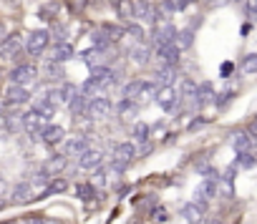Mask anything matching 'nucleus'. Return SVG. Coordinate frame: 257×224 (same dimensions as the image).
<instances>
[{
  "label": "nucleus",
  "mask_w": 257,
  "mask_h": 224,
  "mask_svg": "<svg viewBox=\"0 0 257 224\" xmlns=\"http://www.w3.org/2000/svg\"><path fill=\"white\" fill-rule=\"evenodd\" d=\"M43 219H46V217H28L25 224H43Z\"/></svg>",
  "instance_id": "de8ad7c7"
},
{
  "label": "nucleus",
  "mask_w": 257,
  "mask_h": 224,
  "mask_svg": "<svg viewBox=\"0 0 257 224\" xmlns=\"http://www.w3.org/2000/svg\"><path fill=\"white\" fill-rule=\"evenodd\" d=\"M88 139L86 136H79V139H71V141H66V156H81V154H86L88 151Z\"/></svg>",
  "instance_id": "2eb2a0df"
},
{
  "label": "nucleus",
  "mask_w": 257,
  "mask_h": 224,
  "mask_svg": "<svg viewBox=\"0 0 257 224\" xmlns=\"http://www.w3.org/2000/svg\"><path fill=\"white\" fill-rule=\"evenodd\" d=\"M242 73H257V53H247L240 63Z\"/></svg>",
  "instance_id": "7c9ffc66"
},
{
  "label": "nucleus",
  "mask_w": 257,
  "mask_h": 224,
  "mask_svg": "<svg viewBox=\"0 0 257 224\" xmlns=\"http://www.w3.org/2000/svg\"><path fill=\"white\" fill-rule=\"evenodd\" d=\"M235 3H245V0H235Z\"/></svg>",
  "instance_id": "5fc2aeb1"
},
{
  "label": "nucleus",
  "mask_w": 257,
  "mask_h": 224,
  "mask_svg": "<svg viewBox=\"0 0 257 224\" xmlns=\"http://www.w3.org/2000/svg\"><path fill=\"white\" fill-rule=\"evenodd\" d=\"M56 13H58V3H51V5L41 8L38 18H41V20H56Z\"/></svg>",
  "instance_id": "4c0bfd02"
},
{
  "label": "nucleus",
  "mask_w": 257,
  "mask_h": 224,
  "mask_svg": "<svg viewBox=\"0 0 257 224\" xmlns=\"http://www.w3.org/2000/svg\"><path fill=\"white\" fill-rule=\"evenodd\" d=\"M207 3H219V0H207Z\"/></svg>",
  "instance_id": "864d4df0"
},
{
  "label": "nucleus",
  "mask_w": 257,
  "mask_h": 224,
  "mask_svg": "<svg viewBox=\"0 0 257 224\" xmlns=\"http://www.w3.org/2000/svg\"><path fill=\"white\" fill-rule=\"evenodd\" d=\"M5 192H8V181L0 176V197H5Z\"/></svg>",
  "instance_id": "09e8293b"
},
{
  "label": "nucleus",
  "mask_w": 257,
  "mask_h": 224,
  "mask_svg": "<svg viewBox=\"0 0 257 224\" xmlns=\"http://www.w3.org/2000/svg\"><path fill=\"white\" fill-rule=\"evenodd\" d=\"M48 43H51V33L48 30H33L28 35V41H25V51L30 56H41V53H46Z\"/></svg>",
  "instance_id": "7ed1b4c3"
},
{
  "label": "nucleus",
  "mask_w": 257,
  "mask_h": 224,
  "mask_svg": "<svg viewBox=\"0 0 257 224\" xmlns=\"http://www.w3.org/2000/svg\"><path fill=\"white\" fill-rule=\"evenodd\" d=\"M192 43H194V38H192V28L179 30V35H176V46H179V48H189Z\"/></svg>",
  "instance_id": "473e14b6"
},
{
  "label": "nucleus",
  "mask_w": 257,
  "mask_h": 224,
  "mask_svg": "<svg viewBox=\"0 0 257 224\" xmlns=\"http://www.w3.org/2000/svg\"><path fill=\"white\" fill-rule=\"evenodd\" d=\"M43 166H46L51 174H61V171L68 166V159H66V154H53V156H51Z\"/></svg>",
  "instance_id": "b1692460"
},
{
  "label": "nucleus",
  "mask_w": 257,
  "mask_h": 224,
  "mask_svg": "<svg viewBox=\"0 0 257 224\" xmlns=\"http://www.w3.org/2000/svg\"><path fill=\"white\" fill-rule=\"evenodd\" d=\"M88 96L84 93V91H79L76 96H73L71 101H68V108H71V116L76 119V116H88Z\"/></svg>",
  "instance_id": "9b49d317"
},
{
  "label": "nucleus",
  "mask_w": 257,
  "mask_h": 224,
  "mask_svg": "<svg viewBox=\"0 0 257 224\" xmlns=\"http://www.w3.org/2000/svg\"><path fill=\"white\" fill-rule=\"evenodd\" d=\"M93 184H96V186H103V184H106V171H103L101 166L93 169Z\"/></svg>",
  "instance_id": "a19ab883"
},
{
  "label": "nucleus",
  "mask_w": 257,
  "mask_h": 224,
  "mask_svg": "<svg viewBox=\"0 0 257 224\" xmlns=\"http://www.w3.org/2000/svg\"><path fill=\"white\" fill-rule=\"evenodd\" d=\"M20 48H23V38L18 33H10L0 41V58H18Z\"/></svg>",
  "instance_id": "39448f33"
},
{
  "label": "nucleus",
  "mask_w": 257,
  "mask_h": 224,
  "mask_svg": "<svg viewBox=\"0 0 257 224\" xmlns=\"http://www.w3.org/2000/svg\"><path fill=\"white\" fill-rule=\"evenodd\" d=\"M53 38H56V43L66 41V28L63 25H53Z\"/></svg>",
  "instance_id": "79ce46f5"
},
{
  "label": "nucleus",
  "mask_w": 257,
  "mask_h": 224,
  "mask_svg": "<svg viewBox=\"0 0 257 224\" xmlns=\"http://www.w3.org/2000/svg\"><path fill=\"white\" fill-rule=\"evenodd\" d=\"M250 134H257V119H255V121L250 124Z\"/></svg>",
  "instance_id": "3c124183"
},
{
  "label": "nucleus",
  "mask_w": 257,
  "mask_h": 224,
  "mask_svg": "<svg viewBox=\"0 0 257 224\" xmlns=\"http://www.w3.org/2000/svg\"><path fill=\"white\" fill-rule=\"evenodd\" d=\"M202 214H204V209H202V207H197L194 202L181 207V217H184L189 224H199V222H202Z\"/></svg>",
  "instance_id": "412c9836"
},
{
  "label": "nucleus",
  "mask_w": 257,
  "mask_h": 224,
  "mask_svg": "<svg viewBox=\"0 0 257 224\" xmlns=\"http://www.w3.org/2000/svg\"><path fill=\"white\" fill-rule=\"evenodd\" d=\"M126 33L131 35V38H136V41H144V28L141 25H136V23H126Z\"/></svg>",
  "instance_id": "ea45409f"
},
{
  "label": "nucleus",
  "mask_w": 257,
  "mask_h": 224,
  "mask_svg": "<svg viewBox=\"0 0 257 224\" xmlns=\"http://www.w3.org/2000/svg\"><path fill=\"white\" fill-rule=\"evenodd\" d=\"M114 3V8H116V15L121 18V20H129V18H134V0H111Z\"/></svg>",
  "instance_id": "5701e85b"
},
{
  "label": "nucleus",
  "mask_w": 257,
  "mask_h": 224,
  "mask_svg": "<svg viewBox=\"0 0 257 224\" xmlns=\"http://www.w3.org/2000/svg\"><path fill=\"white\" fill-rule=\"evenodd\" d=\"M171 3H174V8H176V10H184L187 5H192V3H197V0H171Z\"/></svg>",
  "instance_id": "c03bdc74"
},
{
  "label": "nucleus",
  "mask_w": 257,
  "mask_h": 224,
  "mask_svg": "<svg viewBox=\"0 0 257 224\" xmlns=\"http://www.w3.org/2000/svg\"><path fill=\"white\" fill-rule=\"evenodd\" d=\"M134 18H139V20H144V23H159V18H157V10H154V5L149 3V0H134Z\"/></svg>",
  "instance_id": "6e6552de"
},
{
  "label": "nucleus",
  "mask_w": 257,
  "mask_h": 224,
  "mask_svg": "<svg viewBox=\"0 0 257 224\" xmlns=\"http://www.w3.org/2000/svg\"><path fill=\"white\" fill-rule=\"evenodd\" d=\"M154 101H157V106H162L164 111H176L179 103H181V96H179V91H176L174 86H159Z\"/></svg>",
  "instance_id": "f03ea898"
},
{
  "label": "nucleus",
  "mask_w": 257,
  "mask_h": 224,
  "mask_svg": "<svg viewBox=\"0 0 257 224\" xmlns=\"http://www.w3.org/2000/svg\"><path fill=\"white\" fill-rule=\"evenodd\" d=\"M63 136H66V131H63V126H43V131H41V141L46 144V146H58L61 141H63Z\"/></svg>",
  "instance_id": "ddd939ff"
},
{
  "label": "nucleus",
  "mask_w": 257,
  "mask_h": 224,
  "mask_svg": "<svg viewBox=\"0 0 257 224\" xmlns=\"http://www.w3.org/2000/svg\"><path fill=\"white\" fill-rule=\"evenodd\" d=\"M5 38V30H3V25H0V41H3Z\"/></svg>",
  "instance_id": "603ef678"
},
{
  "label": "nucleus",
  "mask_w": 257,
  "mask_h": 224,
  "mask_svg": "<svg viewBox=\"0 0 257 224\" xmlns=\"http://www.w3.org/2000/svg\"><path fill=\"white\" fill-rule=\"evenodd\" d=\"M98 88H114L119 83V76H116V71H111L108 66H93V76Z\"/></svg>",
  "instance_id": "20e7f679"
},
{
  "label": "nucleus",
  "mask_w": 257,
  "mask_h": 224,
  "mask_svg": "<svg viewBox=\"0 0 257 224\" xmlns=\"http://www.w3.org/2000/svg\"><path fill=\"white\" fill-rule=\"evenodd\" d=\"M101 30H103V33H106V35H108V38H111V41H121L124 35H126V25L121 28V25H111V23H106Z\"/></svg>",
  "instance_id": "a878e982"
},
{
  "label": "nucleus",
  "mask_w": 257,
  "mask_h": 224,
  "mask_svg": "<svg viewBox=\"0 0 257 224\" xmlns=\"http://www.w3.org/2000/svg\"><path fill=\"white\" fill-rule=\"evenodd\" d=\"M149 124H144V121H136L134 124V136H136V141L139 144H146V141H149Z\"/></svg>",
  "instance_id": "cd10ccee"
},
{
  "label": "nucleus",
  "mask_w": 257,
  "mask_h": 224,
  "mask_svg": "<svg viewBox=\"0 0 257 224\" xmlns=\"http://www.w3.org/2000/svg\"><path fill=\"white\" fill-rule=\"evenodd\" d=\"M66 189H68V181H66V179H51V181H48V186L43 189V194H41L38 199H46V197L61 194V192H66Z\"/></svg>",
  "instance_id": "4be33fe9"
},
{
  "label": "nucleus",
  "mask_w": 257,
  "mask_h": 224,
  "mask_svg": "<svg viewBox=\"0 0 257 224\" xmlns=\"http://www.w3.org/2000/svg\"><path fill=\"white\" fill-rule=\"evenodd\" d=\"M5 106H23V103H28L30 101V93H28V88L25 86H18V83H10L8 88H5Z\"/></svg>",
  "instance_id": "423d86ee"
},
{
  "label": "nucleus",
  "mask_w": 257,
  "mask_h": 224,
  "mask_svg": "<svg viewBox=\"0 0 257 224\" xmlns=\"http://www.w3.org/2000/svg\"><path fill=\"white\" fill-rule=\"evenodd\" d=\"M116 111L119 114H124V116H129V114H136V101H131V98H121L119 103H116Z\"/></svg>",
  "instance_id": "2f4dec72"
},
{
  "label": "nucleus",
  "mask_w": 257,
  "mask_h": 224,
  "mask_svg": "<svg viewBox=\"0 0 257 224\" xmlns=\"http://www.w3.org/2000/svg\"><path fill=\"white\" fill-rule=\"evenodd\" d=\"M30 192H33L30 181H18V184L13 186V202H15V204L28 202V199H30Z\"/></svg>",
  "instance_id": "aec40b11"
},
{
  "label": "nucleus",
  "mask_w": 257,
  "mask_h": 224,
  "mask_svg": "<svg viewBox=\"0 0 257 224\" xmlns=\"http://www.w3.org/2000/svg\"><path fill=\"white\" fill-rule=\"evenodd\" d=\"M194 93H197V83H194L192 78H184V81H181V91H179L181 98H194Z\"/></svg>",
  "instance_id": "72a5a7b5"
},
{
  "label": "nucleus",
  "mask_w": 257,
  "mask_h": 224,
  "mask_svg": "<svg viewBox=\"0 0 257 224\" xmlns=\"http://www.w3.org/2000/svg\"><path fill=\"white\" fill-rule=\"evenodd\" d=\"M20 121H23V129L30 134V136H41V131H43V119L35 114V111L30 108V114H25V116H20Z\"/></svg>",
  "instance_id": "f8f14e48"
},
{
  "label": "nucleus",
  "mask_w": 257,
  "mask_h": 224,
  "mask_svg": "<svg viewBox=\"0 0 257 224\" xmlns=\"http://www.w3.org/2000/svg\"><path fill=\"white\" fill-rule=\"evenodd\" d=\"M149 48H144V46H139V48H131V61L134 63H139V66H146L149 63Z\"/></svg>",
  "instance_id": "c85d7f7f"
},
{
  "label": "nucleus",
  "mask_w": 257,
  "mask_h": 224,
  "mask_svg": "<svg viewBox=\"0 0 257 224\" xmlns=\"http://www.w3.org/2000/svg\"><path fill=\"white\" fill-rule=\"evenodd\" d=\"M204 124H207V119H194V121L189 124V129L194 131V129H199V126H204Z\"/></svg>",
  "instance_id": "49530a36"
},
{
  "label": "nucleus",
  "mask_w": 257,
  "mask_h": 224,
  "mask_svg": "<svg viewBox=\"0 0 257 224\" xmlns=\"http://www.w3.org/2000/svg\"><path fill=\"white\" fill-rule=\"evenodd\" d=\"M56 91H58V98H61V101H71L73 96L79 93V88L73 86V83H63V86H61V88H56Z\"/></svg>",
  "instance_id": "f704fd0d"
},
{
  "label": "nucleus",
  "mask_w": 257,
  "mask_h": 224,
  "mask_svg": "<svg viewBox=\"0 0 257 224\" xmlns=\"http://www.w3.org/2000/svg\"><path fill=\"white\" fill-rule=\"evenodd\" d=\"M232 71H235V66H232V63H225V66H222V76H225V78H230V73H232Z\"/></svg>",
  "instance_id": "a18cd8bd"
},
{
  "label": "nucleus",
  "mask_w": 257,
  "mask_h": 224,
  "mask_svg": "<svg viewBox=\"0 0 257 224\" xmlns=\"http://www.w3.org/2000/svg\"><path fill=\"white\" fill-rule=\"evenodd\" d=\"M235 164H237V166H242V169H255V166H257V159H255V154H252V151H237Z\"/></svg>",
  "instance_id": "393cba45"
},
{
  "label": "nucleus",
  "mask_w": 257,
  "mask_h": 224,
  "mask_svg": "<svg viewBox=\"0 0 257 224\" xmlns=\"http://www.w3.org/2000/svg\"><path fill=\"white\" fill-rule=\"evenodd\" d=\"M232 146H235V151H252V136L247 131H235Z\"/></svg>",
  "instance_id": "6ab92c4d"
},
{
  "label": "nucleus",
  "mask_w": 257,
  "mask_h": 224,
  "mask_svg": "<svg viewBox=\"0 0 257 224\" xmlns=\"http://www.w3.org/2000/svg\"><path fill=\"white\" fill-rule=\"evenodd\" d=\"M111 108H114V103L108 101V98L93 96V98L88 101V116H91V119H106L108 114H111Z\"/></svg>",
  "instance_id": "0eeeda50"
},
{
  "label": "nucleus",
  "mask_w": 257,
  "mask_h": 224,
  "mask_svg": "<svg viewBox=\"0 0 257 224\" xmlns=\"http://www.w3.org/2000/svg\"><path fill=\"white\" fill-rule=\"evenodd\" d=\"M139 93H141V81H131V83L124 88V96H126V98H131V101H136V98H139Z\"/></svg>",
  "instance_id": "58836bf2"
},
{
  "label": "nucleus",
  "mask_w": 257,
  "mask_h": 224,
  "mask_svg": "<svg viewBox=\"0 0 257 224\" xmlns=\"http://www.w3.org/2000/svg\"><path fill=\"white\" fill-rule=\"evenodd\" d=\"M149 217L154 219V224H164V222H169V212H167L162 204H154V207L149 209Z\"/></svg>",
  "instance_id": "c756f323"
},
{
  "label": "nucleus",
  "mask_w": 257,
  "mask_h": 224,
  "mask_svg": "<svg viewBox=\"0 0 257 224\" xmlns=\"http://www.w3.org/2000/svg\"><path fill=\"white\" fill-rule=\"evenodd\" d=\"M181 53V48L176 46V43H162V46H157V56L167 63V66H176L179 63V56Z\"/></svg>",
  "instance_id": "1a4fd4ad"
},
{
  "label": "nucleus",
  "mask_w": 257,
  "mask_h": 224,
  "mask_svg": "<svg viewBox=\"0 0 257 224\" xmlns=\"http://www.w3.org/2000/svg\"><path fill=\"white\" fill-rule=\"evenodd\" d=\"M174 78H176V73H174V66H162V68H157V73H154V81H157V86H171L174 83Z\"/></svg>",
  "instance_id": "f3484780"
},
{
  "label": "nucleus",
  "mask_w": 257,
  "mask_h": 224,
  "mask_svg": "<svg viewBox=\"0 0 257 224\" xmlns=\"http://www.w3.org/2000/svg\"><path fill=\"white\" fill-rule=\"evenodd\" d=\"M10 83H18V86H28L33 83L35 78H38V68H35L33 63H18L13 71H10Z\"/></svg>",
  "instance_id": "f257e3e1"
},
{
  "label": "nucleus",
  "mask_w": 257,
  "mask_h": 224,
  "mask_svg": "<svg viewBox=\"0 0 257 224\" xmlns=\"http://www.w3.org/2000/svg\"><path fill=\"white\" fill-rule=\"evenodd\" d=\"M134 156H136V146L131 141H121V144L114 146V161H121V164L129 166L134 161Z\"/></svg>",
  "instance_id": "9d476101"
},
{
  "label": "nucleus",
  "mask_w": 257,
  "mask_h": 224,
  "mask_svg": "<svg viewBox=\"0 0 257 224\" xmlns=\"http://www.w3.org/2000/svg\"><path fill=\"white\" fill-rule=\"evenodd\" d=\"M157 91H159L157 81H154V83H149V81H141V93H139V98H154V96H157Z\"/></svg>",
  "instance_id": "c9c22d12"
},
{
  "label": "nucleus",
  "mask_w": 257,
  "mask_h": 224,
  "mask_svg": "<svg viewBox=\"0 0 257 224\" xmlns=\"http://www.w3.org/2000/svg\"><path fill=\"white\" fill-rule=\"evenodd\" d=\"M245 3H247V15L257 18V0H245Z\"/></svg>",
  "instance_id": "37998d69"
},
{
  "label": "nucleus",
  "mask_w": 257,
  "mask_h": 224,
  "mask_svg": "<svg viewBox=\"0 0 257 224\" xmlns=\"http://www.w3.org/2000/svg\"><path fill=\"white\" fill-rule=\"evenodd\" d=\"M51 179H53V174H51L46 166H41L38 171H35V179H33V181H35V186H48Z\"/></svg>",
  "instance_id": "e433bc0d"
},
{
  "label": "nucleus",
  "mask_w": 257,
  "mask_h": 224,
  "mask_svg": "<svg viewBox=\"0 0 257 224\" xmlns=\"http://www.w3.org/2000/svg\"><path fill=\"white\" fill-rule=\"evenodd\" d=\"M204 224H222V222H219L217 217H207V219H204Z\"/></svg>",
  "instance_id": "8fccbe9b"
},
{
  "label": "nucleus",
  "mask_w": 257,
  "mask_h": 224,
  "mask_svg": "<svg viewBox=\"0 0 257 224\" xmlns=\"http://www.w3.org/2000/svg\"><path fill=\"white\" fill-rule=\"evenodd\" d=\"M76 197H81L84 202L96 197V184H76Z\"/></svg>",
  "instance_id": "bb28decb"
},
{
  "label": "nucleus",
  "mask_w": 257,
  "mask_h": 224,
  "mask_svg": "<svg viewBox=\"0 0 257 224\" xmlns=\"http://www.w3.org/2000/svg\"><path fill=\"white\" fill-rule=\"evenodd\" d=\"M71 58H73V46H71V43L61 41V43L53 46V51H51V61H56V63H66V61H71Z\"/></svg>",
  "instance_id": "dca6fc26"
},
{
  "label": "nucleus",
  "mask_w": 257,
  "mask_h": 224,
  "mask_svg": "<svg viewBox=\"0 0 257 224\" xmlns=\"http://www.w3.org/2000/svg\"><path fill=\"white\" fill-rule=\"evenodd\" d=\"M212 101H214L212 83H199V86H197V93H194V103L202 108V106H207V103H212Z\"/></svg>",
  "instance_id": "a211bd4d"
},
{
  "label": "nucleus",
  "mask_w": 257,
  "mask_h": 224,
  "mask_svg": "<svg viewBox=\"0 0 257 224\" xmlns=\"http://www.w3.org/2000/svg\"><path fill=\"white\" fill-rule=\"evenodd\" d=\"M101 164H103V154H101V151H93V149H88L86 154L79 156V166H81V169L93 171V169H98Z\"/></svg>",
  "instance_id": "4468645a"
}]
</instances>
